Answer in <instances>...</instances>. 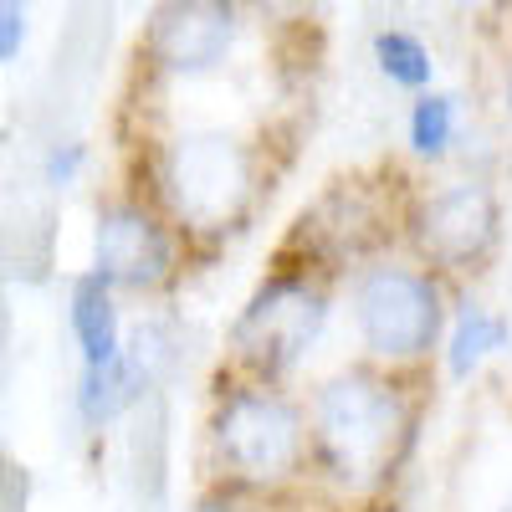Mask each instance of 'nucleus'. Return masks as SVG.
<instances>
[{"label":"nucleus","mask_w":512,"mask_h":512,"mask_svg":"<svg viewBox=\"0 0 512 512\" xmlns=\"http://www.w3.org/2000/svg\"><path fill=\"white\" fill-rule=\"evenodd\" d=\"M236 41V11L216 0H180V6H159L149 26V57L175 72V77H200L216 72Z\"/></svg>","instance_id":"8"},{"label":"nucleus","mask_w":512,"mask_h":512,"mask_svg":"<svg viewBox=\"0 0 512 512\" xmlns=\"http://www.w3.org/2000/svg\"><path fill=\"white\" fill-rule=\"evenodd\" d=\"M502 512H512V497H507V507H502Z\"/></svg>","instance_id":"18"},{"label":"nucleus","mask_w":512,"mask_h":512,"mask_svg":"<svg viewBox=\"0 0 512 512\" xmlns=\"http://www.w3.org/2000/svg\"><path fill=\"white\" fill-rule=\"evenodd\" d=\"M303 241L333 262H344V256H359L369 251L384 231H379V210L374 200L359 190V185H338L333 195H323L313 210H303Z\"/></svg>","instance_id":"9"},{"label":"nucleus","mask_w":512,"mask_h":512,"mask_svg":"<svg viewBox=\"0 0 512 512\" xmlns=\"http://www.w3.org/2000/svg\"><path fill=\"white\" fill-rule=\"evenodd\" d=\"M456 134V98L451 93H425L410 108V149L420 159H441Z\"/></svg>","instance_id":"14"},{"label":"nucleus","mask_w":512,"mask_h":512,"mask_svg":"<svg viewBox=\"0 0 512 512\" xmlns=\"http://www.w3.org/2000/svg\"><path fill=\"white\" fill-rule=\"evenodd\" d=\"M72 338L82 349V369H103L108 359H118L123 349V323H118V308H113V287L98 282L93 272H82L72 282Z\"/></svg>","instance_id":"10"},{"label":"nucleus","mask_w":512,"mask_h":512,"mask_svg":"<svg viewBox=\"0 0 512 512\" xmlns=\"http://www.w3.org/2000/svg\"><path fill=\"white\" fill-rule=\"evenodd\" d=\"M26 36H31V16L26 6H11V0H0V67H11L26 47Z\"/></svg>","instance_id":"16"},{"label":"nucleus","mask_w":512,"mask_h":512,"mask_svg":"<svg viewBox=\"0 0 512 512\" xmlns=\"http://www.w3.org/2000/svg\"><path fill=\"white\" fill-rule=\"evenodd\" d=\"M328 323V303L308 277H272L236 318V349L262 374H282L303 359Z\"/></svg>","instance_id":"5"},{"label":"nucleus","mask_w":512,"mask_h":512,"mask_svg":"<svg viewBox=\"0 0 512 512\" xmlns=\"http://www.w3.org/2000/svg\"><path fill=\"white\" fill-rule=\"evenodd\" d=\"M374 62H379V72L390 77L395 88H425L431 72H436L431 52H425V41L410 36V31H379L374 36Z\"/></svg>","instance_id":"13"},{"label":"nucleus","mask_w":512,"mask_h":512,"mask_svg":"<svg viewBox=\"0 0 512 512\" xmlns=\"http://www.w3.org/2000/svg\"><path fill=\"white\" fill-rule=\"evenodd\" d=\"M507 344V323L497 318V313H487V308H477V303H461V313H456V328H451V349H446V364H451V374L456 379H466L487 354H497Z\"/></svg>","instance_id":"12"},{"label":"nucleus","mask_w":512,"mask_h":512,"mask_svg":"<svg viewBox=\"0 0 512 512\" xmlns=\"http://www.w3.org/2000/svg\"><path fill=\"white\" fill-rule=\"evenodd\" d=\"M354 318L369 354L415 359L441 338V292L425 272L410 267H369L354 292Z\"/></svg>","instance_id":"4"},{"label":"nucleus","mask_w":512,"mask_h":512,"mask_svg":"<svg viewBox=\"0 0 512 512\" xmlns=\"http://www.w3.org/2000/svg\"><path fill=\"white\" fill-rule=\"evenodd\" d=\"M256 190L251 149L231 134H190L164 159V195L169 210L190 231H231Z\"/></svg>","instance_id":"2"},{"label":"nucleus","mask_w":512,"mask_h":512,"mask_svg":"<svg viewBox=\"0 0 512 512\" xmlns=\"http://www.w3.org/2000/svg\"><path fill=\"white\" fill-rule=\"evenodd\" d=\"M149 390H154V384L128 364V354L118 349V359H108L103 369H82V379H77V415L88 425H108L123 410H134Z\"/></svg>","instance_id":"11"},{"label":"nucleus","mask_w":512,"mask_h":512,"mask_svg":"<svg viewBox=\"0 0 512 512\" xmlns=\"http://www.w3.org/2000/svg\"><path fill=\"white\" fill-rule=\"evenodd\" d=\"M169 267H175V246L169 231L149 216L144 205L118 200L98 210L93 226V277L108 287H134V292H154Z\"/></svg>","instance_id":"6"},{"label":"nucleus","mask_w":512,"mask_h":512,"mask_svg":"<svg viewBox=\"0 0 512 512\" xmlns=\"http://www.w3.org/2000/svg\"><path fill=\"white\" fill-rule=\"evenodd\" d=\"M313 436L323 466L344 487H369L379 477H390V466L400 461V446L410 436L405 400L374 374H338L323 384L318 410H313Z\"/></svg>","instance_id":"1"},{"label":"nucleus","mask_w":512,"mask_h":512,"mask_svg":"<svg viewBox=\"0 0 512 512\" xmlns=\"http://www.w3.org/2000/svg\"><path fill=\"white\" fill-rule=\"evenodd\" d=\"M216 456L241 482H282L303 461V420L272 390H236L210 425Z\"/></svg>","instance_id":"3"},{"label":"nucleus","mask_w":512,"mask_h":512,"mask_svg":"<svg viewBox=\"0 0 512 512\" xmlns=\"http://www.w3.org/2000/svg\"><path fill=\"white\" fill-rule=\"evenodd\" d=\"M497 241V195L482 180L446 185L420 205L415 246L441 267H472Z\"/></svg>","instance_id":"7"},{"label":"nucleus","mask_w":512,"mask_h":512,"mask_svg":"<svg viewBox=\"0 0 512 512\" xmlns=\"http://www.w3.org/2000/svg\"><path fill=\"white\" fill-rule=\"evenodd\" d=\"M507 108H512V72H507Z\"/></svg>","instance_id":"17"},{"label":"nucleus","mask_w":512,"mask_h":512,"mask_svg":"<svg viewBox=\"0 0 512 512\" xmlns=\"http://www.w3.org/2000/svg\"><path fill=\"white\" fill-rule=\"evenodd\" d=\"M82 164H88V144H77V139L52 144V149H47V159H41V180H47L52 190H67V185H77Z\"/></svg>","instance_id":"15"}]
</instances>
